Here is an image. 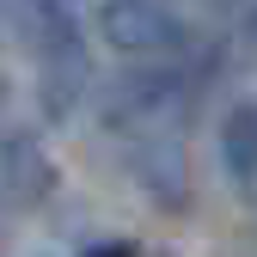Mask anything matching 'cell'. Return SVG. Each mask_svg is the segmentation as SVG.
I'll use <instances>...</instances> for the list:
<instances>
[{"label":"cell","mask_w":257,"mask_h":257,"mask_svg":"<svg viewBox=\"0 0 257 257\" xmlns=\"http://www.w3.org/2000/svg\"><path fill=\"white\" fill-rule=\"evenodd\" d=\"M214 147H220V172H227L233 196L257 214V98H239L227 116H220Z\"/></svg>","instance_id":"277c9868"},{"label":"cell","mask_w":257,"mask_h":257,"mask_svg":"<svg viewBox=\"0 0 257 257\" xmlns=\"http://www.w3.org/2000/svg\"><path fill=\"white\" fill-rule=\"evenodd\" d=\"M184 116H190V74L184 68H153V74H122L104 92V128L122 141L141 190L159 202H184Z\"/></svg>","instance_id":"6da1fadb"},{"label":"cell","mask_w":257,"mask_h":257,"mask_svg":"<svg viewBox=\"0 0 257 257\" xmlns=\"http://www.w3.org/2000/svg\"><path fill=\"white\" fill-rule=\"evenodd\" d=\"M0 37L37 68V110L61 122L92 80V55L80 37V0H0Z\"/></svg>","instance_id":"7a4b0ae2"},{"label":"cell","mask_w":257,"mask_h":257,"mask_svg":"<svg viewBox=\"0 0 257 257\" xmlns=\"http://www.w3.org/2000/svg\"><path fill=\"white\" fill-rule=\"evenodd\" d=\"M80 257H135V239H98V245H86Z\"/></svg>","instance_id":"5b68a950"},{"label":"cell","mask_w":257,"mask_h":257,"mask_svg":"<svg viewBox=\"0 0 257 257\" xmlns=\"http://www.w3.org/2000/svg\"><path fill=\"white\" fill-rule=\"evenodd\" d=\"M98 37L122 55H184L190 25L178 19L172 0H104L98 7Z\"/></svg>","instance_id":"3957f363"}]
</instances>
